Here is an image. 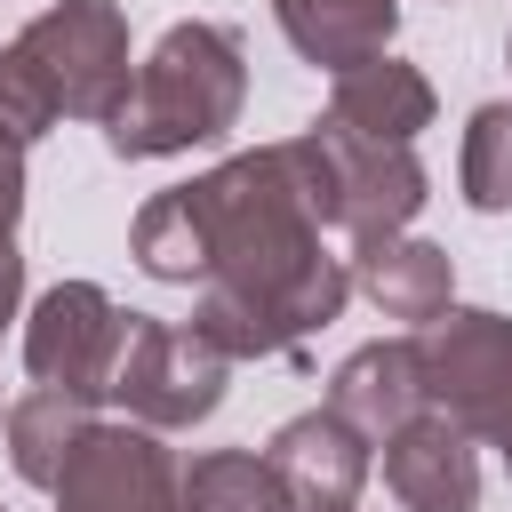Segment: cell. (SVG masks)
Wrapping results in <instances>:
<instances>
[{
    "label": "cell",
    "instance_id": "6da1fadb",
    "mask_svg": "<svg viewBox=\"0 0 512 512\" xmlns=\"http://www.w3.org/2000/svg\"><path fill=\"white\" fill-rule=\"evenodd\" d=\"M192 208L208 232V296H200L192 328L224 360L296 352L312 328H328L344 312L352 272L320 248L328 160L312 136L224 160L216 176L192 184Z\"/></svg>",
    "mask_w": 512,
    "mask_h": 512
},
{
    "label": "cell",
    "instance_id": "ac0fdd59",
    "mask_svg": "<svg viewBox=\"0 0 512 512\" xmlns=\"http://www.w3.org/2000/svg\"><path fill=\"white\" fill-rule=\"evenodd\" d=\"M464 200L472 208H512V104H480L464 128Z\"/></svg>",
    "mask_w": 512,
    "mask_h": 512
},
{
    "label": "cell",
    "instance_id": "52a82bcc",
    "mask_svg": "<svg viewBox=\"0 0 512 512\" xmlns=\"http://www.w3.org/2000/svg\"><path fill=\"white\" fill-rule=\"evenodd\" d=\"M120 336H128V312L96 288V280H64L32 304L24 320V368L56 392H80L96 400L112 384V360H120Z\"/></svg>",
    "mask_w": 512,
    "mask_h": 512
},
{
    "label": "cell",
    "instance_id": "7c38bea8",
    "mask_svg": "<svg viewBox=\"0 0 512 512\" xmlns=\"http://www.w3.org/2000/svg\"><path fill=\"white\" fill-rule=\"evenodd\" d=\"M328 120L352 128V136H376V144H408V136L432 120V80H424L416 64L368 56V64H352V72H336Z\"/></svg>",
    "mask_w": 512,
    "mask_h": 512
},
{
    "label": "cell",
    "instance_id": "e0dca14e",
    "mask_svg": "<svg viewBox=\"0 0 512 512\" xmlns=\"http://www.w3.org/2000/svg\"><path fill=\"white\" fill-rule=\"evenodd\" d=\"M136 264L152 280H208V232H200L192 184L144 200V216H136Z\"/></svg>",
    "mask_w": 512,
    "mask_h": 512
},
{
    "label": "cell",
    "instance_id": "2e32d148",
    "mask_svg": "<svg viewBox=\"0 0 512 512\" xmlns=\"http://www.w3.org/2000/svg\"><path fill=\"white\" fill-rule=\"evenodd\" d=\"M176 512H296L288 480L256 448H208L192 472H176Z\"/></svg>",
    "mask_w": 512,
    "mask_h": 512
},
{
    "label": "cell",
    "instance_id": "9c48e42d",
    "mask_svg": "<svg viewBox=\"0 0 512 512\" xmlns=\"http://www.w3.org/2000/svg\"><path fill=\"white\" fill-rule=\"evenodd\" d=\"M384 480L408 512H472L480 504V456L472 432L440 408H416L400 432H384Z\"/></svg>",
    "mask_w": 512,
    "mask_h": 512
},
{
    "label": "cell",
    "instance_id": "277c9868",
    "mask_svg": "<svg viewBox=\"0 0 512 512\" xmlns=\"http://www.w3.org/2000/svg\"><path fill=\"white\" fill-rule=\"evenodd\" d=\"M224 352L192 328V320H144L128 312V336H120V360H112V400L152 424V432H176V424H200L216 400H224Z\"/></svg>",
    "mask_w": 512,
    "mask_h": 512
},
{
    "label": "cell",
    "instance_id": "7a4b0ae2",
    "mask_svg": "<svg viewBox=\"0 0 512 512\" xmlns=\"http://www.w3.org/2000/svg\"><path fill=\"white\" fill-rule=\"evenodd\" d=\"M248 96V64H240V32L232 24H176L136 72L128 96L112 104L104 136L120 160H160L184 144H208L240 120Z\"/></svg>",
    "mask_w": 512,
    "mask_h": 512
},
{
    "label": "cell",
    "instance_id": "ba28073f",
    "mask_svg": "<svg viewBox=\"0 0 512 512\" xmlns=\"http://www.w3.org/2000/svg\"><path fill=\"white\" fill-rule=\"evenodd\" d=\"M56 512H176V464L152 424H96L56 472Z\"/></svg>",
    "mask_w": 512,
    "mask_h": 512
},
{
    "label": "cell",
    "instance_id": "4fadbf2b",
    "mask_svg": "<svg viewBox=\"0 0 512 512\" xmlns=\"http://www.w3.org/2000/svg\"><path fill=\"white\" fill-rule=\"evenodd\" d=\"M328 408L360 432V440H384L400 432L416 408H424V376H416V344H368L336 368L328 384Z\"/></svg>",
    "mask_w": 512,
    "mask_h": 512
},
{
    "label": "cell",
    "instance_id": "30bf717a",
    "mask_svg": "<svg viewBox=\"0 0 512 512\" xmlns=\"http://www.w3.org/2000/svg\"><path fill=\"white\" fill-rule=\"evenodd\" d=\"M264 456H272V472L288 480L296 504H352L360 480H368V440H360L336 408H312V416L280 424Z\"/></svg>",
    "mask_w": 512,
    "mask_h": 512
},
{
    "label": "cell",
    "instance_id": "7402d4cb",
    "mask_svg": "<svg viewBox=\"0 0 512 512\" xmlns=\"http://www.w3.org/2000/svg\"><path fill=\"white\" fill-rule=\"evenodd\" d=\"M312 512H352V504H312Z\"/></svg>",
    "mask_w": 512,
    "mask_h": 512
},
{
    "label": "cell",
    "instance_id": "44dd1931",
    "mask_svg": "<svg viewBox=\"0 0 512 512\" xmlns=\"http://www.w3.org/2000/svg\"><path fill=\"white\" fill-rule=\"evenodd\" d=\"M496 448H504V464H512V432H504V440H496Z\"/></svg>",
    "mask_w": 512,
    "mask_h": 512
},
{
    "label": "cell",
    "instance_id": "d6986e66",
    "mask_svg": "<svg viewBox=\"0 0 512 512\" xmlns=\"http://www.w3.org/2000/svg\"><path fill=\"white\" fill-rule=\"evenodd\" d=\"M16 208H24V136L0 128V248L16 232Z\"/></svg>",
    "mask_w": 512,
    "mask_h": 512
},
{
    "label": "cell",
    "instance_id": "ffe728a7",
    "mask_svg": "<svg viewBox=\"0 0 512 512\" xmlns=\"http://www.w3.org/2000/svg\"><path fill=\"white\" fill-rule=\"evenodd\" d=\"M16 296H24V256H16V248H0V328L16 320Z\"/></svg>",
    "mask_w": 512,
    "mask_h": 512
},
{
    "label": "cell",
    "instance_id": "5bb4252c",
    "mask_svg": "<svg viewBox=\"0 0 512 512\" xmlns=\"http://www.w3.org/2000/svg\"><path fill=\"white\" fill-rule=\"evenodd\" d=\"M352 264H360V288L376 296V312L384 320H440L448 312V288H456V272H448V256L432 248V240H368V248H352Z\"/></svg>",
    "mask_w": 512,
    "mask_h": 512
},
{
    "label": "cell",
    "instance_id": "8992f818",
    "mask_svg": "<svg viewBox=\"0 0 512 512\" xmlns=\"http://www.w3.org/2000/svg\"><path fill=\"white\" fill-rule=\"evenodd\" d=\"M312 144L328 160V224H344L352 248L408 232V216L424 208V168L408 144H376V136H352L336 120H320Z\"/></svg>",
    "mask_w": 512,
    "mask_h": 512
},
{
    "label": "cell",
    "instance_id": "3957f363",
    "mask_svg": "<svg viewBox=\"0 0 512 512\" xmlns=\"http://www.w3.org/2000/svg\"><path fill=\"white\" fill-rule=\"evenodd\" d=\"M416 376L424 400L464 424L472 440H504L512 432V320L504 312H440L416 336Z\"/></svg>",
    "mask_w": 512,
    "mask_h": 512
},
{
    "label": "cell",
    "instance_id": "8fae6325",
    "mask_svg": "<svg viewBox=\"0 0 512 512\" xmlns=\"http://www.w3.org/2000/svg\"><path fill=\"white\" fill-rule=\"evenodd\" d=\"M280 32L296 40L304 64L320 72H352L368 56L392 48V24H400V0H272Z\"/></svg>",
    "mask_w": 512,
    "mask_h": 512
},
{
    "label": "cell",
    "instance_id": "5b68a950",
    "mask_svg": "<svg viewBox=\"0 0 512 512\" xmlns=\"http://www.w3.org/2000/svg\"><path fill=\"white\" fill-rule=\"evenodd\" d=\"M16 48L40 72L56 120H112V104L128 96V24L112 0H56L16 32Z\"/></svg>",
    "mask_w": 512,
    "mask_h": 512
},
{
    "label": "cell",
    "instance_id": "9a60e30c",
    "mask_svg": "<svg viewBox=\"0 0 512 512\" xmlns=\"http://www.w3.org/2000/svg\"><path fill=\"white\" fill-rule=\"evenodd\" d=\"M96 432V408L80 400V392H56V384H40V392H24L16 408H8V464L32 480V488H56V472L72 464V448Z\"/></svg>",
    "mask_w": 512,
    "mask_h": 512
}]
</instances>
